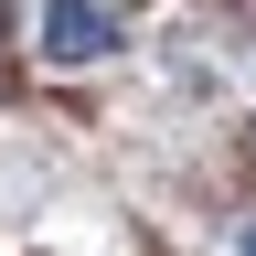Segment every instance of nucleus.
Returning <instances> with one entry per match:
<instances>
[{
	"mask_svg": "<svg viewBox=\"0 0 256 256\" xmlns=\"http://www.w3.org/2000/svg\"><path fill=\"white\" fill-rule=\"evenodd\" d=\"M246 256H256V235H246Z\"/></svg>",
	"mask_w": 256,
	"mask_h": 256,
	"instance_id": "nucleus-2",
	"label": "nucleus"
},
{
	"mask_svg": "<svg viewBox=\"0 0 256 256\" xmlns=\"http://www.w3.org/2000/svg\"><path fill=\"white\" fill-rule=\"evenodd\" d=\"M118 43V22L96 11V0H43V54H64V64H96Z\"/></svg>",
	"mask_w": 256,
	"mask_h": 256,
	"instance_id": "nucleus-1",
	"label": "nucleus"
}]
</instances>
